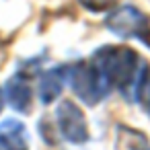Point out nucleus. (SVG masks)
<instances>
[{
	"instance_id": "obj_9",
	"label": "nucleus",
	"mask_w": 150,
	"mask_h": 150,
	"mask_svg": "<svg viewBox=\"0 0 150 150\" xmlns=\"http://www.w3.org/2000/svg\"><path fill=\"white\" fill-rule=\"evenodd\" d=\"M134 99L140 103V107L146 113H150V66H144L134 88Z\"/></svg>"
},
{
	"instance_id": "obj_3",
	"label": "nucleus",
	"mask_w": 150,
	"mask_h": 150,
	"mask_svg": "<svg viewBox=\"0 0 150 150\" xmlns=\"http://www.w3.org/2000/svg\"><path fill=\"white\" fill-rule=\"evenodd\" d=\"M56 119H58V127H60L62 136L68 142L84 144L88 140V127H86L84 113L72 101H62L60 103V107L56 111Z\"/></svg>"
},
{
	"instance_id": "obj_4",
	"label": "nucleus",
	"mask_w": 150,
	"mask_h": 150,
	"mask_svg": "<svg viewBox=\"0 0 150 150\" xmlns=\"http://www.w3.org/2000/svg\"><path fill=\"white\" fill-rule=\"evenodd\" d=\"M142 19H144V13H140L138 8L121 6L105 19V25L111 33H115L119 37H136Z\"/></svg>"
},
{
	"instance_id": "obj_12",
	"label": "nucleus",
	"mask_w": 150,
	"mask_h": 150,
	"mask_svg": "<svg viewBox=\"0 0 150 150\" xmlns=\"http://www.w3.org/2000/svg\"><path fill=\"white\" fill-rule=\"evenodd\" d=\"M0 111H2V91H0Z\"/></svg>"
},
{
	"instance_id": "obj_10",
	"label": "nucleus",
	"mask_w": 150,
	"mask_h": 150,
	"mask_svg": "<svg viewBox=\"0 0 150 150\" xmlns=\"http://www.w3.org/2000/svg\"><path fill=\"white\" fill-rule=\"evenodd\" d=\"M78 2L93 13H105L115 6V0H78Z\"/></svg>"
},
{
	"instance_id": "obj_1",
	"label": "nucleus",
	"mask_w": 150,
	"mask_h": 150,
	"mask_svg": "<svg viewBox=\"0 0 150 150\" xmlns=\"http://www.w3.org/2000/svg\"><path fill=\"white\" fill-rule=\"evenodd\" d=\"M95 68L101 72L105 82L117 86L125 97H129L136 88V82L144 70V60L125 45H107L95 52L93 56Z\"/></svg>"
},
{
	"instance_id": "obj_7",
	"label": "nucleus",
	"mask_w": 150,
	"mask_h": 150,
	"mask_svg": "<svg viewBox=\"0 0 150 150\" xmlns=\"http://www.w3.org/2000/svg\"><path fill=\"white\" fill-rule=\"evenodd\" d=\"M64 78H66V66L52 68L41 76V80H39V99H41V103H52L62 93Z\"/></svg>"
},
{
	"instance_id": "obj_6",
	"label": "nucleus",
	"mask_w": 150,
	"mask_h": 150,
	"mask_svg": "<svg viewBox=\"0 0 150 150\" xmlns=\"http://www.w3.org/2000/svg\"><path fill=\"white\" fill-rule=\"evenodd\" d=\"M0 150H29V134L23 121L4 119L0 123Z\"/></svg>"
},
{
	"instance_id": "obj_2",
	"label": "nucleus",
	"mask_w": 150,
	"mask_h": 150,
	"mask_svg": "<svg viewBox=\"0 0 150 150\" xmlns=\"http://www.w3.org/2000/svg\"><path fill=\"white\" fill-rule=\"evenodd\" d=\"M66 76L76 97L86 105H97L109 93V84L105 82V78L93 62H76L70 68L66 66Z\"/></svg>"
},
{
	"instance_id": "obj_8",
	"label": "nucleus",
	"mask_w": 150,
	"mask_h": 150,
	"mask_svg": "<svg viewBox=\"0 0 150 150\" xmlns=\"http://www.w3.org/2000/svg\"><path fill=\"white\" fill-rule=\"evenodd\" d=\"M115 148L117 150H150V142L142 132H138L129 125H117Z\"/></svg>"
},
{
	"instance_id": "obj_5",
	"label": "nucleus",
	"mask_w": 150,
	"mask_h": 150,
	"mask_svg": "<svg viewBox=\"0 0 150 150\" xmlns=\"http://www.w3.org/2000/svg\"><path fill=\"white\" fill-rule=\"evenodd\" d=\"M4 93H6V99L11 103V107L15 111H21V113H29L31 111V86H29V80L25 74H15L8 78L6 86H4Z\"/></svg>"
},
{
	"instance_id": "obj_11",
	"label": "nucleus",
	"mask_w": 150,
	"mask_h": 150,
	"mask_svg": "<svg viewBox=\"0 0 150 150\" xmlns=\"http://www.w3.org/2000/svg\"><path fill=\"white\" fill-rule=\"evenodd\" d=\"M136 37H138V39H142V41L150 47V17H146V15H144V19H142V23H140V29H138Z\"/></svg>"
}]
</instances>
